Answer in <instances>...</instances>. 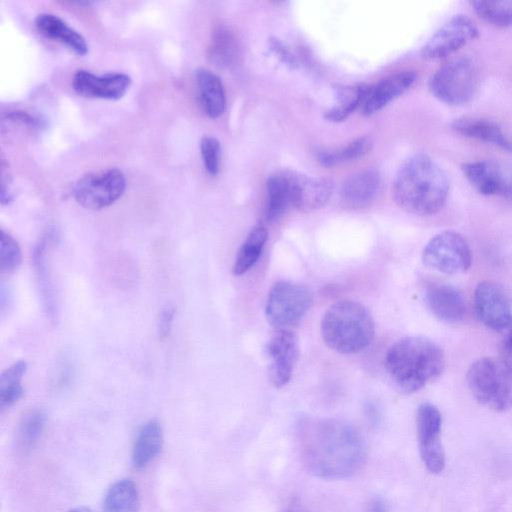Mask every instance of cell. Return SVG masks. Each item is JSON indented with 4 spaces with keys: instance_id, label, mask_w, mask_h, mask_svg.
<instances>
[{
    "instance_id": "obj_16",
    "label": "cell",
    "mask_w": 512,
    "mask_h": 512,
    "mask_svg": "<svg viewBox=\"0 0 512 512\" xmlns=\"http://www.w3.org/2000/svg\"><path fill=\"white\" fill-rule=\"evenodd\" d=\"M131 84V78L125 73H106L95 75L80 69L72 79L74 90L84 97L117 100L123 97Z\"/></svg>"
},
{
    "instance_id": "obj_28",
    "label": "cell",
    "mask_w": 512,
    "mask_h": 512,
    "mask_svg": "<svg viewBox=\"0 0 512 512\" xmlns=\"http://www.w3.org/2000/svg\"><path fill=\"white\" fill-rule=\"evenodd\" d=\"M27 369V364L23 360H19L4 370L0 376V407L1 410L9 408L18 402L23 394L24 389L21 385V379Z\"/></svg>"
},
{
    "instance_id": "obj_4",
    "label": "cell",
    "mask_w": 512,
    "mask_h": 512,
    "mask_svg": "<svg viewBox=\"0 0 512 512\" xmlns=\"http://www.w3.org/2000/svg\"><path fill=\"white\" fill-rule=\"evenodd\" d=\"M321 336L332 350L345 355L366 349L374 338L375 325L370 311L361 303L343 300L324 313Z\"/></svg>"
},
{
    "instance_id": "obj_35",
    "label": "cell",
    "mask_w": 512,
    "mask_h": 512,
    "mask_svg": "<svg viewBox=\"0 0 512 512\" xmlns=\"http://www.w3.org/2000/svg\"><path fill=\"white\" fill-rule=\"evenodd\" d=\"M200 151L204 167L210 175L218 174L221 162V146L212 136H205L200 142Z\"/></svg>"
},
{
    "instance_id": "obj_36",
    "label": "cell",
    "mask_w": 512,
    "mask_h": 512,
    "mask_svg": "<svg viewBox=\"0 0 512 512\" xmlns=\"http://www.w3.org/2000/svg\"><path fill=\"white\" fill-rule=\"evenodd\" d=\"M498 354L499 364L512 379V320L502 331Z\"/></svg>"
},
{
    "instance_id": "obj_37",
    "label": "cell",
    "mask_w": 512,
    "mask_h": 512,
    "mask_svg": "<svg viewBox=\"0 0 512 512\" xmlns=\"http://www.w3.org/2000/svg\"><path fill=\"white\" fill-rule=\"evenodd\" d=\"M175 315V308L171 305H167L161 311L158 319V336L160 340H165L169 337L172 323Z\"/></svg>"
},
{
    "instance_id": "obj_3",
    "label": "cell",
    "mask_w": 512,
    "mask_h": 512,
    "mask_svg": "<svg viewBox=\"0 0 512 512\" xmlns=\"http://www.w3.org/2000/svg\"><path fill=\"white\" fill-rule=\"evenodd\" d=\"M384 366L401 391L415 393L443 373L445 355L441 347L431 339L408 336L389 347Z\"/></svg>"
},
{
    "instance_id": "obj_7",
    "label": "cell",
    "mask_w": 512,
    "mask_h": 512,
    "mask_svg": "<svg viewBox=\"0 0 512 512\" xmlns=\"http://www.w3.org/2000/svg\"><path fill=\"white\" fill-rule=\"evenodd\" d=\"M313 304V293L305 285L278 281L270 289L265 306L267 321L285 329L296 325Z\"/></svg>"
},
{
    "instance_id": "obj_26",
    "label": "cell",
    "mask_w": 512,
    "mask_h": 512,
    "mask_svg": "<svg viewBox=\"0 0 512 512\" xmlns=\"http://www.w3.org/2000/svg\"><path fill=\"white\" fill-rule=\"evenodd\" d=\"M140 505L137 486L130 479L116 481L107 491L104 512H138Z\"/></svg>"
},
{
    "instance_id": "obj_24",
    "label": "cell",
    "mask_w": 512,
    "mask_h": 512,
    "mask_svg": "<svg viewBox=\"0 0 512 512\" xmlns=\"http://www.w3.org/2000/svg\"><path fill=\"white\" fill-rule=\"evenodd\" d=\"M266 192V220L274 223L282 218L289 206H292L287 172L271 175L266 182Z\"/></svg>"
},
{
    "instance_id": "obj_8",
    "label": "cell",
    "mask_w": 512,
    "mask_h": 512,
    "mask_svg": "<svg viewBox=\"0 0 512 512\" xmlns=\"http://www.w3.org/2000/svg\"><path fill=\"white\" fill-rule=\"evenodd\" d=\"M426 266L448 275L466 272L472 263L467 240L458 232L442 231L429 240L423 249Z\"/></svg>"
},
{
    "instance_id": "obj_22",
    "label": "cell",
    "mask_w": 512,
    "mask_h": 512,
    "mask_svg": "<svg viewBox=\"0 0 512 512\" xmlns=\"http://www.w3.org/2000/svg\"><path fill=\"white\" fill-rule=\"evenodd\" d=\"M196 85L202 109L210 118L221 116L226 96L221 79L212 71L201 68L196 72Z\"/></svg>"
},
{
    "instance_id": "obj_6",
    "label": "cell",
    "mask_w": 512,
    "mask_h": 512,
    "mask_svg": "<svg viewBox=\"0 0 512 512\" xmlns=\"http://www.w3.org/2000/svg\"><path fill=\"white\" fill-rule=\"evenodd\" d=\"M479 72L474 61L466 56L449 60L432 75L429 89L439 101L461 106L469 103L479 87Z\"/></svg>"
},
{
    "instance_id": "obj_34",
    "label": "cell",
    "mask_w": 512,
    "mask_h": 512,
    "mask_svg": "<svg viewBox=\"0 0 512 512\" xmlns=\"http://www.w3.org/2000/svg\"><path fill=\"white\" fill-rule=\"evenodd\" d=\"M0 267L2 273H13L20 265L22 255L17 241L1 230Z\"/></svg>"
},
{
    "instance_id": "obj_15",
    "label": "cell",
    "mask_w": 512,
    "mask_h": 512,
    "mask_svg": "<svg viewBox=\"0 0 512 512\" xmlns=\"http://www.w3.org/2000/svg\"><path fill=\"white\" fill-rule=\"evenodd\" d=\"M291 205L303 212H311L325 206L333 192V181L323 177H311L287 172Z\"/></svg>"
},
{
    "instance_id": "obj_20",
    "label": "cell",
    "mask_w": 512,
    "mask_h": 512,
    "mask_svg": "<svg viewBox=\"0 0 512 512\" xmlns=\"http://www.w3.org/2000/svg\"><path fill=\"white\" fill-rule=\"evenodd\" d=\"M380 186V175L376 170L366 169L349 176L342 184V201L352 208H363L376 197Z\"/></svg>"
},
{
    "instance_id": "obj_2",
    "label": "cell",
    "mask_w": 512,
    "mask_h": 512,
    "mask_svg": "<svg viewBox=\"0 0 512 512\" xmlns=\"http://www.w3.org/2000/svg\"><path fill=\"white\" fill-rule=\"evenodd\" d=\"M449 193L443 170L426 154L407 159L398 170L392 185L395 203L404 211L428 216L440 211Z\"/></svg>"
},
{
    "instance_id": "obj_18",
    "label": "cell",
    "mask_w": 512,
    "mask_h": 512,
    "mask_svg": "<svg viewBox=\"0 0 512 512\" xmlns=\"http://www.w3.org/2000/svg\"><path fill=\"white\" fill-rule=\"evenodd\" d=\"M415 71L406 70L392 74L369 86L362 104L363 114L373 115L404 94L416 82Z\"/></svg>"
},
{
    "instance_id": "obj_23",
    "label": "cell",
    "mask_w": 512,
    "mask_h": 512,
    "mask_svg": "<svg viewBox=\"0 0 512 512\" xmlns=\"http://www.w3.org/2000/svg\"><path fill=\"white\" fill-rule=\"evenodd\" d=\"M163 431L157 420L146 422L139 430L132 451V463L142 469L149 465L161 452Z\"/></svg>"
},
{
    "instance_id": "obj_30",
    "label": "cell",
    "mask_w": 512,
    "mask_h": 512,
    "mask_svg": "<svg viewBox=\"0 0 512 512\" xmlns=\"http://www.w3.org/2000/svg\"><path fill=\"white\" fill-rule=\"evenodd\" d=\"M373 147V142L368 137H359L346 146L333 150L323 151L318 155V161L326 167H334L359 159L366 155Z\"/></svg>"
},
{
    "instance_id": "obj_10",
    "label": "cell",
    "mask_w": 512,
    "mask_h": 512,
    "mask_svg": "<svg viewBox=\"0 0 512 512\" xmlns=\"http://www.w3.org/2000/svg\"><path fill=\"white\" fill-rule=\"evenodd\" d=\"M417 441L421 460L432 474H440L446 464L441 442L442 416L429 402L421 403L416 412Z\"/></svg>"
},
{
    "instance_id": "obj_40",
    "label": "cell",
    "mask_w": 512,
    "mask_h": 512,
    "mask_svg": "<svg viewBox=\"0 0 512 512\" xmlns=\"http://www.w3.org/2000/svg\"><path fill=\"white\" fill-rule=\"evenodd\" d=\"M366 512H388L387 504L383 498L374 497L369 501Z\"/></svg>"
},
{
    "instance_id": "obj_13",
    "label": "cell",
    "mask_w": 512,
    "mask_h": 512,
    "mask_svg": "<svg viewBox=\"0 0 512 512\" xmlns=\"http://www.w3.org/2000/svg\"><path fill=\"white\" fill-rule=\"evenodd\" d=\"M466 180L480 194L512 200V170L489 160L463 164Z\"/></svg>"
},
{
    "instance_id": "obj_32",
    "label": "cell",
    "mask_w": 512,
    "mask_h": 512,
    "mask_svg": "<svg viewBox=\"0 0 512 512\" xmlns=\"http://www.w3.org/2000/svg\"><path fill=\"white\" fill-rule=\"evenodd\" d=\"M45 246L46 242H40L33 254L34 259V265L37 272V277L39 281V286L43 294V299L45 302V309L47 311V315H49L50 318L56 317V306H55V299H54V293L52 292V284L50 282L47 268H46V262H45Z\"/></svg>"
},
{
    "instance_id": "obj_31",
    "label": "cell",
    "mask_w": 512,
    "mask_h": 512,
    "mask_svg": "<svg viewBox=\"0 0 512 512\" xmlns=\"http://www.w3.org/2000/svg\"><path fill=\"white\" fill-rule=\"evenodd\" d=\"M474 12L485 22L497 27L512 26V1H471Z\"/></svg>"
},
{
    "instance_id": "obj_5",
    "label": "cell",
    "mask_w": 512,
    "mask_h": 512,
    "mask_svg": "<svg viewBox=\"0 0 512 512\" xmlns=\"http://www.w3.org/2000/svg\"><path fill=\"white\" fill-rule=\"evenodd\" d=\"M468 388L484 407L505 412L512 407V379L498 361L484 357L474 361L466 373Z\"/></svg>"
},
{
    "instance_id": "obj_14",
    "label": "cell",
    "mask_w": 512,
    "mask_h": 512,
    "mask_svg": "<svg viewBox=\"0 0 512 512\" xmlns=\"http://www.w3.org/2000/svg\"><path fill=\"white\" fill-rule=\"evenodd\" d=\"M474 303L479 320L492 330L503 331L512 320L509 298L496 282L486 280L478 283Z\"/></svg>"
},
{
    "instance_id": "obj_27",
    "label": "cell",
    "mask_w": 512,
    "mask_h": 512,
    "mask_svg": "<svg viewBox=\"0 0 512 512\" xmlns=\"http://www.w3.org/2000/svg\"><path fill=\"white\" fill-rule=\"evenodd\" d=\"M211 62L220 68L231 66L238 55V44L233 31L224 25L217 27L208 48Z\"/></svg>"
},
{
    "instance_id": "obj_21",
    "label": "cell",
    "mask_w": 512,
    "mask_h": 512,
    "mask_svg": "<svg viewBox=\"0 0 512 512\" xmlns=\"http://www.w3.org/2000/svg\"><path fill=\"white\" fill-rule=\"evenodd\" d=\"M35 26L42 35L65 45L77 55L83 56L88 52V44L82 34L55 14H38Z\"/></svg>"
},
{
    "instance_id": "obj_17",
    "label": "cell",
    "mask_w": 512,
    "mask_h": 512,
    "mask_svg": "<svg viewBox=\"0 0 512 512\" xmlns=\"http://www.w3.org/2000/svg\"><path fill=\"white\" fill-rule=\"evenodd\" d=\"M425 301L432 314L445 323H457L465 316V297L450 284H429L425 290Z\"/></svg>"
},
{
    "instance_id": "obj_12",
    "label": "cell",
    "mask_w": 512,
    "mask_h": 512,
    "mask_svg": "<svg viewBox=\"0 0 512 512\" xmlns=\"http://www.w3.org/2000/svg\"><path fill=\"white\" fill-rule=\"evenodd\" d=\"M268 373L272 385L285 386L292 377L299 358V343L296 335L286 329H279L266 345Z\"/></svg>"
},
{
    "instance_id": "obj_11",
    "label": "cell",
    "mask_w": 512,
    "mask_h": 512,
    "mask_svg": "<svg viewBox=\"0 0 512 512\" xmlns=\"http://www.w3.org/2000/svg\"><path fill=\"white\" fill-rule=\"evenodd\" d=\"M478 36L475 23L466 15L457 14L447 20L424 44L421 56L426 60L445 58Z\"/></svg>"
},
{
    "instance_id": "obj_38",
    "label": "cell",
    "mask_w": 512,
    "mask_h": 512,
    "mask_svg": "<svg viewBox=\"0 0 512 512\" xmlns=\"http://www.w3.org/2000/svg\"><path fill=\"white\" fill-rule=\"evenodd\" d=\"M271 48L278 55V57L287 65L294 67L297 65L296 58L284 45L277 39L271 40Z\"/></svg>"
},
{
    "instance_id": "obj_39",
    "label": "cell",
    "mask_w": 512,
    "mask_h": 512,
    "mask_svg": "<svg viewBox=\"0 0 512 512\" xmlns=\"http://www.w3.org/2000/svg\"><path fill=\"white\" fill-rule=\"evenodd\" d=\"M8 118L14 121H20L32 127L40 125V121L25 111H12L7 115Z\"/></svg>"
},
{
    "instance_id": "obj_19",
    "label": "cell",
    "mask_w": 512,
    "mask_h": 512,
    "mask_svg": "<svg viewBox=\"0 0 512 512\" xmlns=\"http://www.w3.org/2000/svg\"><path fill=\"white\" fill-rule=\"evenodd\" d=\"M456 133L512 152V138L497 123L485 118L463 117L451 124Z\"/></svg>"
},
{
    "instance_id": "obj_25",
    "label": "cell",
    "mask_w": 512,
    "mask_h": 512,
    "mask_svg": "<svg viewBox=\"0 0 512 512\" xmlns=\"http://www.w3.org/2000/svg\"><path fill=\"white\" fill-rule=\"evenodd\" d=\"M267 239L268 231L265 226L257 225L252 228L237 252L233 265L235 275H243L255 265Z\"/></svg>"
},
{
    "instance_id": "obj_29",
    "label": "cell",
    "mask_w": 512,
    "mask_h": 512,
    "mask_svg": "<svg viewBox=\"0 0 512 512\" xmlns=\"http://www.w3.org/2000/svg\"><path fill=\"white\" fill-rule=\"evenodd\" d=\"M369 86L357 85L338 89L336 105L331 108L325 117L333 122L345 120L358 106H362Z\"/></svg>"
},
{
    "instance_id": "obj_33",
    "label": "cell",
    "mask_w": 512,
    "mask_h": 512,
    "mask_svg": "<svg viewBox=\"0 0 512 512\" xmlns=\"http://www.w3.org/2000/svg\"><path fill=\"white\" fill-rule=\"evenodd\" d=\"M45 423L46 416L40 410H33L23 417L18 431V439L23 448H32L38 442Z\"/></svg>"
},
{
    "instance_id": "obj_42",
    "label": "cell",
    "mask_w": 512,
    "mask_h": 512,
    "mask_svg": "<svg viewBox=\"0 0 512 512\" xmlns=\"http://www.w3.org/2000/svg\"><path fill=\"white\" fill-rule=\"evenodd\" d=\"M68 512H93V511L88 507H77V508L71 509Z\"/></svg>"
},
{
    "instance_id": "obj_41",
    "label": "cell",
    "mask_w": 512,
    "mask_h": 512,
    "mask_svg": "<svg viewBox=\"0 0 512 512\" xmlns=\"http://www.w3.org/2000/svg\"><path fill=\"white\" fill-rule=\"evenodd\" d=\"M283 512H305L298 503H290Z\"/></svg>"
},
{
    "instance_id": "obj_1",
    "label": "cell",
    "mask_w": 512,
    "mask_h": 512,
    "mask_svg": "<svg viewBox=\"0 0 512 512\" xmlns=\"http://www.w3.org/2000/svg\"><path fill=\"white\" fill-rule=\"evenodd\" d=\"M300 460L314 476L343 479L358 472L366 458L361 432L335 418H303L296 427Z\"/></svg>"
},
{
    "instance_id": "obj_9",
    "label": "cell",
    "mask_w": 512,
    "mask_h": 512,
    "mask_svg": "<svg viewBox=\"0 0 512 512\" xmlns=\"http://www.w3.org/2000/svg\"><path fill=\"white\" fill-rule=\"evenodd\" d=\"M126 178L117 168L89 173L74 185L76 202L90 210H101L115 203L124 193Z\"/></svg>"
}]
</instances>
